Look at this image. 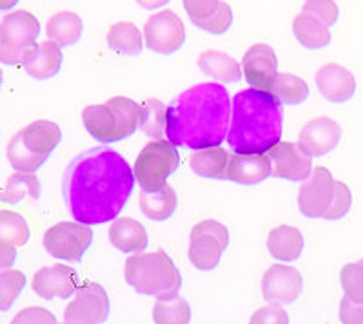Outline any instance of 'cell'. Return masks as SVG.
<instances>
[{
    "label": "cell",
    "instance_id": "6da1fadb",
    "mask_svg": "<svg viewBox=\"0 0 363 324\" xmlns=\"http://www.w3.org/2000/svg\"><path fill=\"white\" fill-rule=\"evenodd\" d=\"M135 181L131 165L120 152L106 145L89 149L67 165L64 202L74 221L104 225L125 209Z\"/></svg>",
    "mask_w": 363,
    "mask_h": 324
},
{
    "label": "cell",
    "instance_id": "7a4b0ae2",
    "mask_svg": "<svg viewBox=\"0 0 363 324\" xmlns=\"http://www.w3.org/2000/svg\"><path fill=\"white\" fill-rule=\"evenodd\" d=\"M233 100L222 83H199L178 95L165 111V134L177 147L206 149L227 140Z\"/></svg>",
    "mask_w": 363,
    "mask_h": 324
},
{
    "label": "cell",
    "instance_id": "3957f363",
    "mask_svg": "<svg viewBox=\"0 0 363 324\" xmlns=\"http://www.w3.org/2000/svg\"><path fill=\"white\" fill-rule=\"evenodd\" d=\"M284 129L281 102L271 91L244 89L233 98L227 144L235 152H265L277 145Z\"/></svg>",
    "mask_w": 363,
    "mask_h": 324
},
{
    "label": "cell",
    "instance_id": "277c9868",
    "mask_svg": "<svg viewBox=\"0 0 363 324\" xmlns=\"http://www.w3.org/2000/svg\"><path fill=\"white\" fill-rule=\"evenodd\" d=\"M82 122L86 131L100 144H116L142 125V103L125 96H115L100 105L84 109Z\"/></svg>",
    "mask_w": 363,
    "mask_h": 324
},
{
    "label": "cell",
    "instance_id": "5b68a950",
    "mask_svg": "<svg viewBox=\"0 0 363 324\" xmlns=\"http://www.w3.org/2000/svg\"><path fill=\"white\" fill-rule=\"evenodd\" d=\"M125 281L144 296H173L182 287V275L173 259L164 252L138 254L125 259Z\"/></svg>",
    "mask_w": 363,
    "mask_h": 324
},
{
    "label": "cell",
    "instance_id": "8992f818",
    "mask_svg": "<svg viewBox=\"0 0 363 324\" xmlns=\"http://www.w3.org/2000/svg\"><path fill=\"white\" fill-rule=\"evenodd\" d=\"M180 165L177 145L165 140H155L145 145L135 161V180L142 190L155 192L165 185L167 178Z\"/></svg>",
    "mask_w": 363,
    "mask_h": 324
},
{
    "label": "cell",
    "instance_id": "52a82bcc",
    "mask_svg": "<svg viewBox=\"0 0 363 324\" xmlns=\"http://www.w3.org/2000/svg\"><path fill=\"white\" fill-rule=\"evenodd\" d=\"M229 245V232L225 225L215 219H206L191 230L189 261L202 272L215 270L222 254Z\"/></svg>",
    "mask_w": 363,
    "mask_h": 324
},
{
    "label": "cell",
    "instance_id": "ba28073f",
    "mask_svg": "<svg viewBox=\"0 0 363 324\" xmlns=\"http://www.w3.org/2000/svg\"><path fill=\"white\" fill-rule=\"evenodd\" d=\"M93 243L91 225L80 221H62L45 230L44 248L55 259L80 261Z\"/></svg>",
    "mask_w": 363,
    "mask_h": 324
},
{
    "label": "cell",
    "instance_id": "9c48e42d",
    "mask_svg": "<svg viewBox=\"0 0 363 324\" xmlns=\"http://www.w3.org/2000/svg\"><path fill=\"white\" fill-rule=\"evenodd\" d=\"M144 38L147 50L158 54H173L186 42V28L177 13L164 9L147 18L144 25Z\"/></svg>",
    "mask_w": 363,
    "mask_h": 324
},
{
    "label": "cell",
    "instance_id": "30bf717a",
    "mask_svg": "<svg viewBox=\"0 0 363 324\" xmlns=\"http://www.w3.org/2000/svg\"><path fill=\"white\" fill-rule=\"evenodd\" d=\"M111 312V303L106 288L89 283L77 291L74 299L64 310V323L67 324H100L106 323Z\"/></svg>",
    "mask_w": 363,
    "mask_h": 324
},
{
    "label": "cell",
    "instance_id": "8fae6325",
    "mask_svg": "<svg viewBox=\"0 0 363 324\" xmlns=\"http://www.w3.org/2000/svg\"><path fill=\"white\" fill-rule=\"evenodd\" d=\"M335 197V180L329 168L316 167L307 180H303L298 192V209L306 218H323Z\"/></svg>",
    "mask_w": 363,
    "mask_h": 324
},
{
    "label": "cell",
    "instance_id": "7c38bea8",
    "mask_svg": "<svg viewBox=\"0 0 363 324\" xmlns=\"http://www.w3.org/2000/svg\"><path fill=\"white\" fill-rule=\"evenodd\" d=\"M271 158L272 176L287 181H303L313 173V156H309L298 144L278 141L267 151Z\"/></svg>",
    "mask_w": 363,
    "mask_h": 324
},
{
    "label": "cell",
    "instance_id": "4fadbf2b",
    "mask_svg": "<svg viewBox=\"0 0 363 324\" xmlns=\"http://www.w3.org/2000/svg\"><path fill=\"white\" fill-rule=\"evenodd\" d=\"M303 290V277L296 268L285 265H272L262 279V294L267 303L291 304L300 297Z\"/></svg>",
    "mask_w": 363,
    "mask_h": 324
},
{
    "label": "cell",
    "instance_id": "5bb4252c",
    "mask_svg": "<svg viewBox=\"0 0 363 324\" xmlns=\"http://www.w3.org/2000/svg\"><path fill=\"white\" fill-rule=\"evenodd\" d=\"M342 140V127L329 116H318L303 125L298 136V145L313 158L335 151Z\"/></svg>",
    "mask_w": 363,
    "mask_h": 324
},
{
    "label": "cell",
    "instance_id": "9a60e30c",
    "mask_svg": "<svg viewBox=\"0 0 363 324\" xmlns=\"http://www.w3.org/2000/svg\"><path fill=\"white\" fill-rule=\"evenodd\" d=\"M40 35V22L33 13L21 11L8 13L0 21V42L11 51L24 53L29 45H33Z\"/></svg>",
    "mask_w": 363,
    "mask_h": 324
},
{
    "label": "cell",
    "instance_id": "2e32d148",
    "mask_svg": "<svg viewBox=\"0 0 363 324\" xmlns=\"http://www.w3.org/2000/svg\"><path fill=\"white\" fill-rule=\"evenodd\" d=\"M242 73L251 87L260 91H271L278 74V58L274 50L267 44H255L249 47L242 60Z\"/></svg>",
    "mask_w": 363,
    "mask_h": 324
},
{
    "label": "cell",
    "instance_id": "e0dca14e",
    "mask_svg": "<svg viewBox=\"0 0 363 324\" xmlns=\"http://www.w3.org/2000/svg\"><path fill=\"white\" fill-rule=\"evenodd\" d=\"M33 287L35 294L45 301L53 299H69L77 290V275L73 268L66 265H51L44 267L33 275Z\"/></svg>",
    "mask_w": 363,
    "mask_h": 324
},
{
    "label": "cell",
    "instance_id": "ac0fdd59",
    "mask_svg": "<svg viewBox=\"0 0 363 324\" xmlns=\"http://www.w3.org/2000/svg\"><path fill=\"white\" fill-rule=\"evenodd\" d=\"M272 176L271 158L265 152H235L229 158L225 180L238 185H258Z\"/></svg>",
    "mask_w": 363,
    "mask_h": 324
},
{
    "label": "cell",
    "instance_id": "d6986e66",
    "mask_svg": "<svg viewBox=\"0 0 363 324\" xmlns=\"http://www.w3.org/2000/svg\"><path fill=\"white\" fill-rule=\"evenodd\" d=\"M22 67L35 80H50L62 69V51L60 45L50 42H35L24 51Z\"/></svg>",
    "mask_w": 363,
    "mask_h": 324
},
{
    "label": "cell",
    "instance_id": "ffe728a7",
    "mask_svg": "<svg viewBox=\"0 0 363 324\" xmlns=\"http://www.w3.org/2000/svg\"><path fill=\"white\" fill-rule=\"evenodd\" d=\"M22 147L42 161H48L51 152L62 141V129L50 120H35L17 132Z\"/></svg>",
    "mask_w": 363,
    "mask_h": 324
},
{
    "label": "cell",
    "instance_id": "44dd1931",
    "mask_svg": "<svg viewBox=\"0 0 363 324\" xmlns=\"http://www.w3.org/2000/svg\"><path fill=\"white\" fill-rule=\"evenodd\" d=\"M316 86L320 95L329 102L345 103L356 93V80L347 67L340 64H325L316 73Z\"/></svg>",
    "mask_w": 363,
    "mask_h": 324
},
{
    "label": "cell",
    "instance_id": "7402d4cb",
    "mask_svg": "<svg viewBox=\"0 0 363 324\" xmlns=\"http://www.w3.org/2000/svg\"><path fill=\"white\" fill-rule=\"evenodd\" d=\"M109 241L116 250L133 254V252L145 250L149 245V236L144 225L133 218L115 219L109 228Z\"/></svg>",
    "mask_w": 363,
    "mask_h": 324
},
{
    "label": "cell",
    "instance_id": "603a6c76",
    "mask_svg": "<svg viewBox=\"0 0 363 324\" xmlns=\"http://www.w3.org/2000/svg\"><path fill=\"white\" fill-rule=\"evenodd\" d=\"M199 67L206 76L220 83H236L242 79V66L222 51L207 50L200 53Z\"/></svg>",
    "mask_w": 363,
    "mask_h": 324
},
{
    "label": "cell",
    "instance_id": "cb8c5ba5",
    "mask_svg": "<svg viewBox=\"0 0 363 324\" xmlns=\"http://www.w3.org/2000/svg\"><path fill=\"white\" fill-rule=\"evenodd\" d=\"M267 250L278 261H296L303 250V236L294 226H277L269 232Z\"/></svg>",
    "mask_w": 363,
    "mask_h": 324
},
{
    "label": "cell",
    "instance_id": "d4e9b609",
    "mask_svg": "<svg viewBox=\"0 0 363 324\" xmlns=\"http://www.w3.org/2000/svg\"><path fill=\"white\" fill-rule=\"evenodd\" d=\"M84 22L82 18L73 11H58L48 21L45 35L50 40L58 44L60 47H69L77 44L82 37Z\"/></svg>",
    "mask_w": 363,
    "mask_h": 324
},
{
    "label": "cell",
    "instance_id": "484cf974",
    "mask_svg": "<svg viewBox=\"0 0 363 324\" xmlns=\"http://www.w3.org/2000/svg\"><path fill=\"white\" fill-rule=\"evenodd\" d=\"M138 202H140V210L144 216L153 221H165L177 210L178 197L173 187L165 183L160 190H155V192L140 190Z\"/></svg>",
    "mask_w": 363,
    "mask_h": 324
},
{
    "label": "cell",
    "instance_id": "4316f807",
    "mask_svg": "<svg viewBox=\"0 0 363 324\" xmlns=\"http://www.w3.org/2000/svg\"><path fill=\"white\" fill-rule=\"evenodd\" d=\"M229 154L220 145L206 149H196L191 156V168L196 176L209 180H223L229 165Z\"/></svg>",
    "mask_w": 363,
    "mask_h": 324
},
{
    "label": "cell",
    "instance_id": "83f0119b",
    "mask_svg": "<svg viewBox=\"0 0 363 324\" xmlns=\"http://www.w3.org/2000/svg\"><path fill=\"white\" fill-rule=\"evenodd\" d=\"M42 187L35 173H17L8 178L4 189L0 192V203L6 205H21L26 197L38 202Z\"/></svg>",
    "mask_w": 363,
    "mask_h": 324
},
{
    "label": "cell",
    "instance_id": "f1b7e54d",
    "mask_svg": "<svg viewBox=\"0 0 363 324\" xmlns=\"http://www.w3.org/2000/svg\"><path fill=\"white\" fill-rule=\"evenodd\" d=\"M293 33L296 40L300 42L307 50H322L330 42V31L329 25L323 24L322 21H318L313 15L301 11L293 22Z\"/></svg>",
    "mask_w": 363,
    "mask_h": 324
},
{
    "label": "cell",
    "instance_id": "f546056e",
    "mask_svg": "<svg viewBox=\"0 0 363 324\" xmlns=\"http://www.w3.org/2000/svg\"><path fill=\"white\" fill-rule=\"evenodd\" d=\"M108 45L113 51L125 57H138L144 47L140 29L133 22H116L108 31Z\"/></svg>",
    "mask_w": 363,
    "mask_h": 324
},
{
    "label": "cell",
    "instance_id": "4dcf8cb0",
    "mask_svg": "<svg viewBox=\"0 0 363 324\" xmlns=\"http://www.w3.org/2000/svg\"><path fill=\"white\" fill-rule=\"evenodd\" d=\"M153 320L157 324H187L191 320V306L178 294L158 297L153 308Z\"/></svg>",
    "mask_w": 363,
    "mask_h": 324
},
{
    "label": "cell",
    "instance_id": "1f68e13d",
    "mask_svg": "<svg viewBox=\"0 0 363 324\" xmlns=\"http://www.w3.org/2000/svg\"><path fill=\"white\" fill-rule=\"evenodd\" d=\"M271 93L287 105H300L309 98V86L303 79L296 74L280 73L272 82Z\"/></svg>",
    "mask_w": 363,
    "mask_h": 324
},
{
    "label": "cell",
    "instance_id": "d6a6232c",
    "mask_svg": "<svg viewBox=\"0 0 363 324\" xmlns=\"http://www.w3.org/2000/svg\"><path fill=\"white\" fill-rule=\"evenodd\" d=\"M31 238L24 216L13 210H0V243L11 246H24Z\"/></svg>",
    "mask_w": 363,
    "mask_h": 324
},
{
    "label": "cell",
    "instance_id": "836d02e7",
    "mask_svg": "<svg viewBox=\"0 0 363 324\" xmlns=\"http://www.w3.org/2000/svg\"><path fill=\"white\" fill-rule=\"evenodd\" d=\"M26 287V275L21 270H0V312H8Z\"/></svg>",
    "mask_w": 363,
    "mask_h": 324
},
{
    "label": "cell",
    "instance_id": "e575fe53",
    "mask_svg": "<svg viewBox=\"0 0 363 324\" xmlns=\"http://www.w3.org/2000/svg\"><path fill=\"white\" fill-rule=\"evenodd\" d=\"M165 111L167 107L155 98L142 103V125L144 132L151 138H160L165 132Z\"/></svg>",
    "mask_w": 363,
    "mask_h": 324
},
{
    "label": "cell",
    "instance_id": "d590c367",
    "mask_svg": "<svg viewBox=\"0 0 363 324\" xmlns=\"http://www.w3.org/2000/svg\"><path fill=\"white\" fill-rule=\"evenodd\" d=\"M6 154H8V160L9 163H11V167L15 168L17 173H37L38 168L45 163V161L31 156V154L22 147L17 134L13 136L11 140H9L8 149H6Z\"/></svg>",
    "mask_w": 363,
    "mask_h": 324
},
{
    "label": "cell",
    "instance_id": "8d00e7d4",
    "mask_svg": "<svg viewBox=\"0 0 363 324\" xmlns=\"http://www.w3.org/2000/svg\"><path fill=\"white\" fill-rule=\"evenodd\" d=\"M340 281L345 297L354 303H363V265L359 261L345 265L340 274Z\"/></svg>",
    "mask_w": 363,
    "mask_h": 324
},
{
    "label": "cell",
    "instance_id": "74e56055",
    "mask_svg": "<svg viewBox=\"0 0 363 324\" xmlns=\"http://www.w3.org/2000/svg\"><path fill=\"white\" fill-rule=\"evenodd\" d=\"M351 207L352 194L349 190V187L343 181H335V197H333L329 209L323 214V219H327V221H336V219L345 218L349 210H351Z\"/></svg>",
    "mask_w": 363,
    "mask_h": 324
},
{
    "label": "cell",
    "instance_id": "f35d334b",
    "mask_svg": "<svg viewBox=\"0 0 363 324\" xmlns=\"http://www.w3.org/2000/svg\"><path fill=\"white\" fill-rule=\"evenodd\" d=\"M303 13L313 15L318 21H322L325 25H335L338 22L340 9L335 0H306L303 4Z\"/></svg>",
    "mask_w": 363,
    "mask_h": 324
},
{
    "label": "cell",
    "instance_id": "ab89813d",
    "mask_svg": "<svg viewBox=\"0 0 363 324\" xmlns=\"http://www.w3.org/2000/svg\"><path fill=\"white\" fill-rule=\"evenodd\" d=\"M231 25H233L231 6L225 4V2H220L218 9H216V11L207 18V21H203L202 24L196 25V28H200L202 31H207V33L211 35H223L229 31Z\"/></svg>",
    "mask_w": 363,
    "mask_h": 324
},
{
    "label": "cell",
    "instance_id": "60d3db41",
    "mask_svg": "<svg viewBox=\"0 0 363 324\" xmlns=\"http://www.w3.org/2000/svg\"><path fill=\"white\" fill-rule=\"evenodd\" d=\"M218 6L220 0H184V8H186L187 15L194 25L207 21L218 9Z\"/></svg>",
    "mask_w": 363,
    "mask_h": 324
},
{
    "label": "cell",
    "instance_id": "b9f144b4",
    "mask_svg": "<svg viewBox=\"0 0 363 324\" xmlns=\"http://www.w3.org/2000/svg\"><path fill=\"white\" fill-rule=\"evenodd\" d=\"M251 324H264V323H274V324H287L289 323V317L285 313V310L281 308V304L271 303L269 306L260 308L256 310L255 316L249 320Z\"/></svg>",
    "mask_w": 363,
    "mask_h": 324
},
{
    "label": "cell",
    "instance_id": "7bdbcfd3",
    "mask_svg": "<svg viewBox=\"0 0 363 324\" xmlns=\"http://www.w3.org/2000/svg\"><path fill=\"white\" fill-rule=\"evenodd\" d=\"M13 324H31V323H44V324H55L57 317L51 312H48L45 308L40 306H29L21 310L17 316L13 317Z\"/></svg>",
    "mask_w": 363,
    "mask_h": 324
},
{
    "label": "cell",
    "instance_id": "ee69618b",
    "mask_svg": "<svg viewBox=\"0 0 363 324\" xmlns=\"http://www.w3.org/2000/svg\"><path fill=\"white\" fill-rule=\"evenodd\" d=\"M340 320L343 324H363V303H354L343 296L340 301Z\"/></svg>",
    "mask_w": 363,
    "mask_h": 324
},
{
    "label": "cell",
    "instance_id": "f6af8a7d",
    "mask_svg": "<svg viewBox=\"0 0 363 324\" xmlns=\"http://www.w3.org/2000/svg\"><path fill=\"white\" fill-rule=\"evenodd\" d=\"M15 261H17V246L0 243V270L11 268Z\"/></svg>",
    "mask_w": 363,
    "mask_h": 324
},
{
    "label": "cell",
    "instance_id": "bcb514c9",
    "mask_svg": "<svg viewBox=\"0 0 363 324\" xmlns=\"http://www.w3.org/2000/svg\"><path fill=\"white\" fill-rule=\"evenodd\" d=\"M22 57H24V53L8 50V47L0 42V62H2V64H8V66H18V64H22Z\"/></svg>",
    "mask_w": 363,
    "mask_h": 324
},
{
    "label": "cell",
    "instance_id": "7dc6e473",
    "mask_svg": "<svg viewBox=\"0 0 363 324\" xmlns=\"http://www.w3.org/2000/svg\"><path fill=\"white\" fill-rule=\"evenodd\" d=\"M136 4L140 6V8H144V9H149V11H151V9H160V8H164L165 4H169L171 0H135Z\"/></svg>",
    "mask_w": 363,
    "mask_h": 324
},
{
    "label": "cell",
    "instance_id": "c3c4849f",
    "mask_svg": "<svg viewBox=\"0 0 363 324\" xmlns=\"http://www.w3.org/2000/svg\"><path fill=\"white\" fill-rule=\"evenodd\" d=\"M21 0H0V11H11Z\"/></svg>",
    "mask_w": 363,
    "mask_h": 324
},
{
    "label": "cell",
    "instance_id": "681fc988",
    "mask_svg": "<svg viewBox=\"0 0 363 324\" xmlns=\"http://www.w3.org/2000/svg\"><path fill=\"white\" fill-rule=\"evenodd\" d=\"M2 82H4V74H2V71H0V89H2Z\"/></svg>",
    "mask_w": 363,
    "mask_h": 324
},
{
    "label": "cell",
    "instance_id": "f907efd6",
    "mask_svg": "<svg viewBox=\"0 0 363 324\" xmlns=\"http://www.w3.org/2000/svg\"><path fill=\"white\" fill-rule=\"evenodd\" d=\"M359 263H362V265H363V259H359Z\"/></svg>",
    "mask_w": 363,
    "mask_h": 324
}]
</instances>
